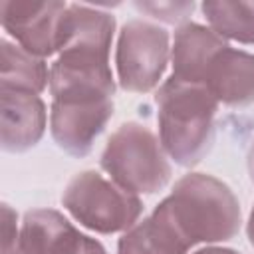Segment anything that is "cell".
Instances as JSON below:
<instances>
[{"instance_id":"obj_1","label":"cell","mask_w":254,"mask_h":254,"mask_svg":"<svg viewBox=\"0 0 254 254\" xmlns=\"http://www.w3.org/2000/svg\"><path fill=\"white\" fill-rule=\"evenodd\" d=\"M179 242L190 250L234 238L242 224V210L232 189L206 173L181 177L173 190L151 212Z\"/></svg>"},{"instance_id":"obj_2","label":"cell","mask_w":254,"mask_h":254,"mask_svg":"<svg viewBox=\"0 0 254 254\" xmlns=\"http://www.w3.org/2000/svg\"><path fill=\"white\" fill-rule=\"evenodd\" d=\"M159 141L169 159L181 167L198 165L214 145L218 101L196 83L165 79L155 91Z\"/></svg>"},{"instance_id":"obj_3","label":"cell","mask_w":254,"mask_h":254,"mask_svg":"<svg viewBox=\"0 0 254 254\" xmlns=\"http://www.w3.org/2000/svg\"><path fill=\"white\" fill-rule=\"evenodd\" d=\"M107 177L135 194H155L171 179V163L159 137L145 125H119L105 143L99 159Z\"/></svg>"},{"instance_id":"obj_4","label":"cell","mask_w":254,"mask_h":254,"mask_svg":"<svg viewBox=\"0 0 254 254\" xmlns=\"http://www.w3.org/2000/svg\"><path fill=\"white\" fill-rule=\"evenodd\" d=\"M64 208L85 228L97 234L125 232L139 222L143 202L97 171H81L62 192Z\"/></svg>"},{"instance_id":"obj_5","label":"cell","mask_w":254,"mask_h":254,"mask_svg":"<svg viewBox=\"0 0 254 254\" xmlns=\"http://www.w3.org/2000/svg\"><path fill=\"white\" fill-rule=\"evenodd\" d=\"M171 62L169 32L147 20H129L121 26L115 67L117 83L129 93L153 91Z\"/></svg>"},{"instance_id":"obj_6","label":"cell","mask_w":254,"mask_h":254,"mask_svg":"<svg viewBox=\"0 0 254 254\" xmlns=\"http://www.w3.org/2000/svg\"><path fill=\"white\" fill-rule=\"evenodd\" d=\"M67 6L60 0H2L0 22L20 48L44 60L58 54L60 26Z\"/></svg>"},{"instance_id":"obj_7","label":"cell","mask_w":254,"mask_h":254,"mask_svg":"<svg viewBox=\"0 0 254 254\" xmlns=\"http://www.w3.org/2000/svg\"><path fill=\"white\" fill-rule=\"evenodd\" d=\"M22 254H107L105 246L79 232L54 208L28 210L20 224Z\"/></svg>"},{"instance_id":"obj_8","label":"cell","mask_w":254,"mask_h":254,"mask_svg":"<svg viewBox=\"0 0 254 254\" xmlns=\"http://www.w3.org/2000/svg\"><path fill=\"white\" fill-rule=\"evenodd\" d=\"M113 117V99L99 101H52L50 133L56 145L71 155L85 157L95 139Z\"/></svg>"},{"instance_id":"obj_9","label":"cell","mask_w":254,"mask_h":254,"mask_svg":"<svg viewBox=\"0 0 254 254\" xmlns=\"http://www.w3.org/2000/svg\"><path fill=\"white\" fill-rule=\"evenodd\" d=\"M52 101L113 99L115 77L109 60L58 56L50 67Z\"/></svg>"},{"instance_id":"obj_10","label":"cell","mask_w":254,"mask_h":254,"mask_svg":"<svg viewBox=\"0 0 254 254\" xmlns=\"http://www.w3.org/2000/svg\"><path fill=\"white\" fill-rule=\"evenodd\" d=\"M115 16L89 4H69L60 26L58 56L109 60Z\"/></svg>"},{"instance_id":"obj_11","label":"cell","mask_w":254,"mask_h":254,"mask_svg":"<svg viewBox=\"0 0 254 254\" xmlns=\"http://www.w3.org/2000/svg\"><path fill=\"white\" fill-rule=\"evenodd\" d=\"M198 85L228 107L254 103V54L232 48L228 42L208 60Z\"/></svg>"},{"instance_id":"obj_12","label":"cell","mask_w":254,"mask_h":254,"mask_svg":"<svg viewBox=\"0 0 254 254\" xmlns=\"http://www.w3.org/2000/svg\"><path fill=\"white\" fill-rule=\"evenodd\" d=\"M46 103L36 93L2 89L0 141L6 153H24L36 147L46 131Z\"/></svg>"},{"instance_id":"obj_13","label":"cell","mask_w":254,"mask_h":254,"mask_svg":"<svg viewBox=\"0 0 254 254\" xmlns=\"http://www.w3.org/2000/svg\"><path fill=\"white\" fill-rule=\"evenodd\" d=\"M224 44L226 40L218 36L210 26H202L196 22H187L179 26L171 46V75L198 85L208 60Z\"/></svg>"},{"instance_id":"obj_14","label":"cell","mask_w":254,"mask_h":254,"mask_svg":"<svg viewBox=\"0 0 254 254\" xmlns=\"http://www.w3.org/2000/svg\"><path fill=\"white\" fill-rule=\"evenodd\" d=\"M0 56H2V75H0L2 89L40 95L50 85V69L46 62L20 48L16 42L2 38Z\"/></svg>"},{"instance_id":"obj_15","label":"cell","mask_w":254,"mask_h":254,"mask_svg":"<svg viewBox=\"0 0 254 254\" xmlns=\"http://www.w3.org/2000/svg\"><path fill=\"white\" fill-rule=\"evenodd\" d=\"M200 10L208 26L226 42L254 46V2L242 0H206Z\"/></svg>"},{"instance_id":"obj_16","label":"cell","mask_w":254,"mask_h":254,"mask_svg":"<svg viewBox=\"0 0 254 254\" xmlns=\"http://www.w3.org/2000/svg\"><path fill=\"white\" fill-rule=\"evenodd\" d=\"M179 238L153 214L125 230L117 242V254H187Z\"/></svg>"},{"instance_id":"obj_17","label":"cell","mask_w":254,"mask_h":254,"mask_svg":"<svg viewBox=\"0 0 254 254\" xmlns=\"http://www.w3.org/2000/svg\"><path fill=\"white\" fill-rule=\"evenodd\" d=\"M133 6L141 12L151 16L153 20H159L163 24H187L189 16L194 12V2H133Z\"/></svg>"},{"instance_id":"obj_18","label":"cell","mask_w":254,"mask_h":254,"mask_svg":"<svg viewBox=\"0 0 254 254\" xmlns=\"http://www.w3.org/2000/svg\"><path fill=\"white\" fill-rule=\"evenodd\" d=\"M16 210L10 204H2V254H22L20 228L16 224Z\"/></svg>"},{"instance_id":"obj_19","label":"cell","mask_w":254,"mask_h":254,"mask_svg":"<svg viewBox=\"0 0 254 254\" xmlns=\"http://www.w3.org/2000/svg\"><path fill=\"white\" fill-rule=\"evenodd\" d=\"M192 254H240V252L232 250V248H222V246H206V248H200Z\"/></svg>"},{"instance_id":"obj_20","label":"cell","mask_w":254,"mask_h":254,"mask_svg":"<svg viewBox=\"0 0 254 254\" xmlns=\"http://www.w3.org/2000/svg\"><path fill=\"white\" fill-rule=\"evenodd\" d=\"M246 236H248L250 244L254 246V206H252L250 216H248V222H246Z\"/></svg>"},{"instance_id":"obj_21","label":"cell","mask_w":254,"mask_h":254,"mask_svg":"<svg viewBox=\"0 0 254 254\" xmlns=\"http://www.w3.org/2000/svg\"><path fill=\"white\" fill-rule=\"evenodd\" d=\"M248 175H250V181L254 183V137H252V143L248 149Z\"/></svg>"}]
</instances>
